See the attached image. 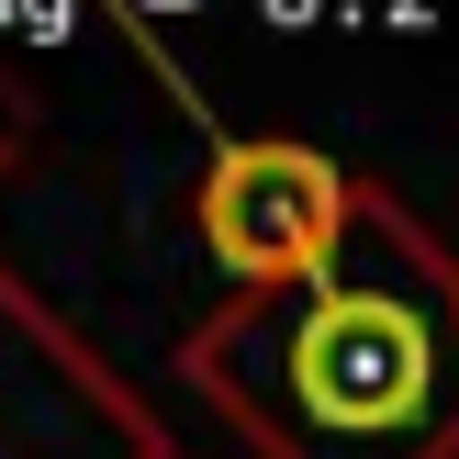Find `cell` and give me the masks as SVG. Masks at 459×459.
I'll return each mask as SVG.
<instances>
[{
	"label": "cell",
	"instance_id": "6da1fadb",
	"mask_svg": "<svg viewBox=\"0 0 459 459\" xmlns=\"http://www.w3.org/2000/svg\"><path fill=\"white\" fill-rule=\"evenodd\" d=\"M179 381L258 459H459V258L370 179L325 269L179 336Z\"/></svg>",
	"mask_w": 459,
	"mask_h": 459
},
{
	"label": "cell",
	"instance_id": "7a4b0ae2",
	"mask_svg": "<svg viewBox=\"0 0 459 459\" xmlns=\"http://www.w3.org/2000/svg\"><path fill=\"white\" fill-rule=\"evenodd\" d=\"M0 459H179L157 403L0 258Z\"/></svg>",
	"mask_w": 459,
	"mask_h": 459
},
{
	"label": "cell",
	"instance_id": "3957f363",
	"mask_svg": "<svg viewBox=\"0 0 459 459\" xmlns=\"http://www.w3.org/2000/svg\"><path fill=\"white\" fill-rule=\"evenodd\" d=\"M359 191L370 179H348L303 134H202L191 236L236 291H281V281L336 258V236L359 224Z\"/></svg>",
	"mask_w": 459,
	"mask_h": 459
},
{
	"label": "cell",
	"instance_id": "277c9868",
	"mask_svg": "<svg viewBox=\"0 0 459 459\" xmlns=\"http://www.w3.org/2000/svg\"><path fill=\"white\" fill-rule=\"evenodd\" d=\"M34 134H45V101H34V79H22V67H0V179H22Z\"/></svg>",
	"mask_w": 459,
	"mask_h": 459
},
{
	"label": "cell",
	"instance_id": "5b68a950",
	"mask_svg": "<svg viewBox=\"0 0 459 459\" xmlns=\"http://www.w3.org/2000/svg\"><path fill=\"white\" fill-rule=\"evenodd\" d=\"M179 459H191V448H179Z\"/></svg>",
	"mask_w": 459,
	"mask_h": 459
}]
</instances>
